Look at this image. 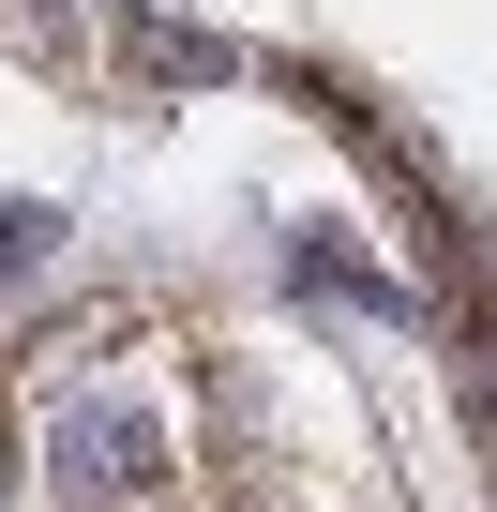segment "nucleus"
Masks as SVG:
<instances>
[{
	"label": "nucleus",
	"mask_w": 497,
	"mask_h": 512,
	"mask_svg": "<svg viewBox=\"0 0 497 512\" xmlns=\"http://www.w3.org/2000/svg\"><path fill=\"white\" fill-rule=\"evenodd\" d=\"M46 467H61V497H76V512H121V497L151 482V422H136V392H61Z\"/></svg>",
	"instance_id": "f257e3e1"
},
{
	"label": "nucleus",
	"mask_w": 497,
	"mask_h": 512,
	"mask_svg": "<svg viewBox=\"0 0 497 512\" xmlns=\"http://www.w3.org/2000/svg\"><path fill=\"white\" fill-rule=\"evenodd\" d=\"M0 497H16V407H0Z\"/></svg>",
	"instance_id": "f03ea898"
}]
</instances>
